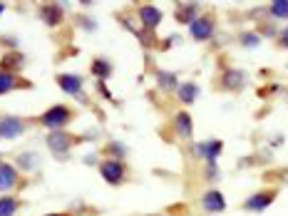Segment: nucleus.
<instances>
[{"label": "nucleus", "mask_w": 288, "mask_h": 216, "mask_svg": "<svg viewBox=\"0 0 288 216\" xmlns=\"http://www.w3.org/2000/svg\"><path fill=\"white\" fill-rule=\"evenodd\" d=\"M80 117V110L77 107H72L67 102H57V104H52L48 107L45 112H40V115H35L32 117V124L35 127H43V129H48V132H60V129H70V124Z\"/></svg>", "instance_id": "obj_1"}, {"label": "nucleus", "mask_w": 288, "mask_h": 216, "mask_svg": "<svg viewBox=\"0 0 288 216\" xmlns=\"http://www.w3.org/2000/svg\"><path fill=\"white\" fill-rule=\"evenodd\" d=\"M85 139H87L85 134H77V132H72V129H60V132H48L45 147H48V152L57 162H65V159H70V154L85 142Z\"/></svg>", "instance_id": "obj_2"}, {"label": "nucleus", "mask_w": 288, "mask_h": 216, "mask_svg": "<svg viewBox=\"0 0 288 216\" xmlns=\"http://www.w3.org/2000/svg\"><path fill=\"white\" fill-rule=\"evenodd\" d=\"M97 174L110 184V187H124L134 179L132 167L127 164V159H112V157H102V162L97 164Z\"/></svg>", "instance_id": "obj_3"}, {"label": "nucleus", "mask_w": 288, "mask_h": 216, "mask_svg": "<svg viewBox=\"0 0 288 216\" xmlns=\"http://www.w3.org/2000/svg\"><path fill=\"white\" fill-rule=\"evenodd\" d=\"M30 187V176L23 174L13 162L0 159V194H20Z\"/></svg>", "instance_id": "obj_4"}, {"label": "nucleus", "mask_w": 288, "mask_h": 216, "mask_svg": "<svg viewBox=\"0 0 288 216\" xmlns=\"http://www.w3.org/2000/svg\"><path fill=\"white\" fill-rule=\"evenodd\" d=\"M248 85V75L239 67H221L214 77V90L226 92V95H239Z\"/></svg>", "instance_id": "obj_5"}, {"label": "nucleus", "mask_w": 288, "mask_h": 216, "mask_svg": "<svg viewBox=\"0 0 288 216\" xmlns=\"http://www.w3.org/2000/svg\"><path fill=\"white\" fill-rule=\"evenodd\" d=\"M216 27H219V13H216L214 8H206V10L189 25V35H192L194 43L204 45V43H209L216 35Z\"/></svg>", "instance_id": "obj_6"}, {"label": "nucleus", "mask_w": 288, "mask_h": 216, "mask_svg": "<svg viewBox=\"0 0 288 216\" xmlns=\"http://www.w3.org/2000/svg\"><path fill=\"white\" fill-rule=\"evenodd\" d=\"M281 196V187H264L259 192H254L251 196H246L241 201V211H248V214H264L268 206L276 204V199Z\"/></svg>", "instance_id": "obj_7"}, {"label": "nucleus", "mask_w": 288, "mask_h": 216, "mask_svg": "<svg viewBox=\"0 0 288 216\" xmlns=\"http://www.w3.org/2000/svg\"><path fill=\"white\" fill-rule=\"evenodd\" d=\"M32 117H18V115H0V142L20 139L32 129Z\"/></svg>", "instance_id": "obj_8"}, {"label": "nucleus", "mask_w": 288, "mask_h": 216, "mask_svg": "<svg viewBox=\"0 0 288 216\" xmlns=\"http://www.w3.org/2000/svg\"><path fill=\"white\" fill-rule=\"evenodd\" d=\"M55 85L65 92V95L75 97V99H80V102H87L92 110H95V104L87 99L85 95V77L82 75H75V72H57L55 75Z\"/></svg>", "instance_id": "obj_9"}, {"label": "nucleus", "mask_w": 288, "mask_h": 216, "mask_svg": "<svg viewBox=\"0 0 288 216\" xmlns=\"http://www.w3.org/2000/svg\"><path fill=\"white\" fill-rule=\"evenodd\" d=\"M132 13H134L137 23L142 25L144 30H152V32H157V27H159V25H162V20H164V13H162V8H157L154 3H137Z\"/></svg>", "instance_id": "obj_10"}, {"label": "nucleus", "mask_w": 288, "mask_h": 216, "mask_svg": "<svg viewBox=\"0 0 288 216\" xmlns=\"http://www.w3.org/2000/svg\"><path fill=\"white\" fill-rule=\"evenodd\" d=\"M18 90H35V82L27 80L20 72H5L0 70V97L18 92Z\"/></svg>", "instance_id": "obj_11"}, {"label": "nucleus", "mask_w": 288, "mask_h": 216, "mask_svg": "<svg viewBox=\"0 0 288 216\" xmlns=\"http://www.w3.org/2000/svg\"><path fill=\"white\" fill-rule=\"evenodd\" d=\"M171 132L182 139V142H192L194 137V117L189 110H179V112H174V117H171Z\"/></svg>", "instance_id": "obj_12"}, {"label": "nucleus", "mask_w": 288, "mask_h": 216, "mask_svg": "<svg viewBox=\"0 0 288 216\" xmlns=\"http://www.w3.org/2000/svg\"><path fill=\"white\" fill-rule=\"evenodd\" d=\"M199 206H201L206 214H224L229 204H226L224 192H219V189H206V192L199 196Z\"/></svg>", "instance_id": "obj_13"}, {"label": "nucleus", "mask_w": 288, "mask_h": 216, "mask_svg": "<svg viewBox=\"0 0 288 216\" xmlns=\"http://www.w3.org/2000/svg\"><path fill=\"white\" fill-rule=\"evenodd\" d=\"M201 13H204L201 3H176L174 5V20L179 25H192Z\"/></svg>", "instance_id": "obj_14"}, {"label": "nucleus", "mask_w": 288, "mask_h": 216, "mask_svg": "<svg viewBox=\"0 0 288 216\" xmlns=\"http://www.w3.org/2000/svg\"><path fill=\"white\" fill-rule=\"evenodd\" d=\"M38 13H40V18H43L50 27H60L62 20H65V10H62L60 3H40V5H38Z\"/></svg>", "instance_id": "obj_15"}, {"label": "nucleus", "mask_w": 288, "mask_h": 216, "mask_svg": "<svg viewBox=\"0 0 288 216\" xmlns=\"http://www.w3.org/2000/svg\"><path fill=\"white\" fill-rule=\"evenodd\" d=\"M194 149H196V154L209 164V162H216V159L224 154V142H221V139H206V142L194 144Z\"/></svg>", "instance_id": "obj_16"}, {"label": "nucleus", "mask_w": 288, "mask_h": 216, "mask_svg": "<svg viewBox=\"0 0 288 216\" xmlns=\"http://www.w3.org/2000/svg\"><path fill=\"white\" fill-rule=\"evenodd\" d=\"M25 206L27 204L20 194H0V216H18Z\"/></svg>", "instance_id": "obj_17"}, {"label": "nucleus", "mask_w": 288, "mask_h": 216, "mask_svg": "<svg viewBox=\"0 0 288 216\" xmlns=\"http://www.w3.org/2000/svg\"><path fill=\"white\" fill-rule=\"evenodd\" d=\"M90 75L99 80V82H107L112 75H115V65H112V60H107V57H102V55H97L90 60Z\"/></svg>", "instance_id": "obj_18"}, {"label": "nucleus", "mask_w": 288, "mask_h": 216, "mask_svg": "<svg viewBox=\"0 0 288 216\" xmlns=\"http://www.w3.org/2000/svg\"><path fill=\"white\" fill-rule=\"evenodd\" d=\"M174 97H176L179 104L189 107V104L196 102V97H199V85H196L194 80H184V82H179V87L174 90Z\"/></svg>", "instance_id": "obj_19"}, {"label": "nucleus", "mask_w": 288, "mask_h": 216, "mask_svg": "<svg viewBox=\"0 0 288 216\" xmlns=\"http://www.w3.org/2000/svg\"><path fill=\"white\" fill-rule=\"evenodd\" d=\"M25 62H27V57H25L20 50H8V52L0 57V70H5V72H20L25 67Z\"/></svg>", "instance_id": "obj_20"}, {"label": "nucleus", "mask_w": 288, "mask_h": 216, "mask_svg": "<svg viewBox=\"0 0 288 216\" xmlns=\"http://www.w3.org/2000/svg\"><path fill=\"white\" fill-rule=\"evenodd\" d=\"M13 164L20 169L23 174H27V171H35V169L40 167V154H38V152H20V154L15 157V162H13Z\"/></svg>", "instance_id": "obj_21"}, {"label": "nucleus", "mask_w": 288, "mask_h": 216, "mask_svg": "<svg viewBox=\"0 0 288 216\" xmlns=\"http://www.w3.org/2000/svg\"><path fill=\"white\" fill-rule=\"evenodd\" d=\"M154 77H157V90H162V92H174L176 87H179V80H176V75L174 72H164V70H154Z\"/></svg>", "instance_id": "obj_22"}, {"label": "nucleus", "mask_w": 288, "mask_h": 216, "mask_svg": "<svg viewBox=\"0 0 288 216\" xmlns=\"http://www.w3.org/2000/svg\"><path fill=\"white\" fill-rule=\"evenodd\" d=\"M266 13L273 20H288V0H273L266 5Z\"/></svg>", "instance_id": "obj_23"}, {"label": "nucleus", "mask_w": 288, "mask_h": 216, "mask_svg": "<svg viewBox=\"0 0 288 216\" xmlns=\"http://www.w3.org/2000/svg\"><path fill=\"white\" fill-rule=\"evenodd\" d=\"M99 154H102V157H112V159H124V157H127V147L120 142H110L99 149Z\"/></svg>", "instance_id": "obj_24"}, {"label": "nucleus", "mask_w": 288, "mask_h": 216, "mask_svg": "<svg viewBox=\"0 0 288 216\" xmlns=\"http://www.w3.org/2000/svg\"><path fill=\"white\" fill-rule=\"evenodd\" d=\"M236 40H239L243 48H248V50H254V48H259V45H261V38H259L254 30H241L239 35H236Z\"/></svg>", "instance_id": "obj_25"}, {"label": "nucleus", "mask_w": 288, "mask_h": 216, "mask_svg": "<svg viewBox=\"0 0 288 216\" xmlns=\"http://www.w3.org/2000/svg\"><path fill=\"white\" fill-rule=\"evenodd\" d=\"M254 32L264 40V38H271V40H276V35H278V27L273 23H259L256 27H254Z\"/></svg>", "instance_id": "obj_26"}, {"label": "nucleus", "mask_w": 288, "mask_h": 216, "mask_svg": "<svg viewBox=\"0 0 288 216\" xmlns=\"http://www.w3.org/2000/svg\"><path fill=\"white\" fill-rule=\"evenodd\" d=\"M276 48L278 50H288V25L286 27H278V35H276Z\"/></svg>", "instance_id": "obj_27"}, {"label": "nucleus", "mask_w": 288, "mask_h": 216, "mask_svg": "<svg viewBox=\"0 0 288 216\" xmlns=\"http://www.w3.org/2000/svg\"><path fill=\"white\" fill-rule=\"evenodd\" d=\"M95 92L99 97H102V99H107V102H115V99H112V92H110V90H107V82H99V80H97V85H95Z\"/></svg>", "instance_id": "obj_28"}, {"label": "nucleus", "mask_w": 288, "mask_h": 216, "mask_svg": "<svg viewBox=\"0 0 288 216\" xmlns=\"http://www.w3.org/2000/svg\"><path fill=\"white\" fill-rule=\"evenodd\" d=\"M43 216H77L75 211H50V214H43Z\"/></svg>", "instance_id": "obj_29"}, {"label": "nucleus", "mask_w": 288, "mask_h": 216, "mask_svg": "<svg viewBox=\"0 0 288 216\" xmlns=\"http://www.w3.org/2000/svg\"><path fill=\"white\" fill-rule=\"evenodd\" d=\"M142 216H164V214H142Z\"/></svg>", "instance_id": "obj_30"}, {"label": "nucleus", "mask_w": 288, "mask_h": 216, "mask_svg": "<svg viewBox=\"0 0 288 216\" xmlns=\"http://www.w3.org/2000/svg\"><path fill=\"white\" fill-rule=\"evenodd\" d=\"M3 10H5V5H3V3H0V15H3Z\"/></svg>", "instance_id": "obj_31"}]
</instances>
